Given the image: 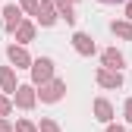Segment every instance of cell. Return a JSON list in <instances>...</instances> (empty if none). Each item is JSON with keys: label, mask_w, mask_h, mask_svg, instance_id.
<instances>
[{"label": "cell", "mask_w": 132, "mask_h": 132, "mask_svg": "<svg viewBox=\"0 0 132 132\" xmlns=\"http://www.w3.org/2000/svg\"><path fill=\"white\" fill-rule=\"evenodd\" d=\"M35 79H38V82L51 79V60H38V63H35Z\"/></svg>", "instance_id": "cell-1"}, {"label": "cell", "mask_w": 132, "mask_h": 132, "mask_svg": "<svg viewBox=\"0 0 132 132\" xmlns=\"http://www.w3.org/2000/svg\"><path fill=\"white\" fill-rule=\"evenodd\" d=\"M76 47H79V54H91L94 51V44L88 41V35H76Z\"/></svg>", "instance_id": "cell-2"}, {"label": "cell", "mask_w": 132, "mask_h": 132, "mask_svg": "<svg viewBox=\"0 0 132 132\" xmlns=\"http://www.w3.org/2000/svg\"><path fill=\"white\" fill-rule=\"evenodd\" d=\"M60 91H63V85H60V82H54V85L44 91V101H57V97H60Z\"/></svg>", "instance_id": "cell-3"}, {"label": "cell", "mask_w": 132, "mask_h": 132, "mask_svg": "<svg viewBox=\"0 0 132 132\" xmlns=\"http://www.w3.org/2000/svg\"><path fill=\"white\" fill-rule=\"evenodd\" d=\"M104 63H107V66H113V69H117V66L123 63V57H120L117 51H107V54H104Z\"/></svg>", "instance_id": "cell-4"}, {"label": "cell", "mask_w": 132, "mask_h": 132, "mask_svg": "<svg viewBox=\"0 0 132 132\" xmlns=\"http://www.w3.org/2000/svg\"><path fill=\"white\" fill-rule=\"evenodd\" d=\"M101 85H110V88L120 85V72H117V76H113V72H101Z\"/></svg>", "instance_id": "cell-5"}, {"label": "cell", "mask_w": 132, "mask_h": 132, "mask_svg": "<svg viewBox=\"0 0 132 132\" xmlns=\"http://www.w3.org/2000/svg\"><path fill=\"white\" fill-rule=\"evenodd\" d=\"M10 60H13V63H19V66H25V63H28V57H25L22 51H16V47H10Z\"/></svg>", "instance_id": "cell-6"}, {"label": "cell", "mask_w": 132, "mask_h": 132, "mask_svg": "<svg viewBox=\"0 0 132 132\" xmlns=\"http://www.w3.org/2000/svg\"><path fill=\"white\" fill-rule=\"evenodd\" d=\"M19 104H22V107L31 104V88H19Z\"/></svg>", "instance_id": "cell-7"}, {"label": "cell", "mask_w": 132, "mask_h": 132, "mask_svg": "<svg viewBox=\"0 0 132 132\" xmlns=\"http://www.w3.org/2000/svg\"><path fill=\"white\" fill-rule=\"evenodd\" d=\"M6 16H10V19H6V22H10V28L19 22V10H16V6H6Z\"/></svg>", "instance_id": "cell-8"}, {"label": "cell", "mask_w": 132, "mask_h": 132, "mask_svg": "<svg viewBox=\"0 0 132 132\" xmlns=\"http://www.w3.org/2000/svg\"><path fill=\"white\" fill-rule=\"evenodd\" d=\"M0 82H3L10 91H16V88H13V72H10V69H3V72H0Z\"/></svg>", "instance_id": "cell-9"}, {"label": "cell", "mask_w": 132, "mask_h": 132, "mask_svg": "<svg viewBox=\"0 0 132 132\" xmlns=\"http://www.w3.org/2000/svg\"><path fill=\"white\" fill-rule=\"evenodd\" d=\"M113 31L123 35V38H132V28H129V25H117V22H113Z\"/></svg>", "instance_id": "cell-10"}, {"label": "cell", "mask_w": 132, "mask_h": 132, "mask_svg": "<svg viewBox=\"0 0 132 132\" xmlns=\"http://www.w3.org/2000/svg\"><path fill=\"white\" fill-rule=\"evenodd\" d=\"M97 113H101L97 120H110V107H107L104 101H97Z\"/></svg>", "instance_id": "cell-11"}, {"label": "cell", "mask_w": 132, "mask_h": 132, "mask_svg": "<svg viewBox=\"0 0 132 132\" xmlns=\"http://www.w3.org/2000/svg\"><path fill=\"white\" fill-rule=\"evenodd\" d=\"M19 38H22V41H28V38H31V28H28V25H22V28H19Z\"/></svg>", "instance_id": "cell-12"}, {"label": "cell", "mask_w": 132, "mask_h": 132, "mask_svg": "<svg viewBox=\"0 0 132 132\" xmlns=\"http://www.w3.org/2000/svg\"><path fill=\"white\" fill-rule=\"evenodd\" d=\"M19 132H35V129H31L28 123H19Z\"/></svg>", "instance_id": "cell-13"}, {"label": "cell", "mask_w": 132, "mask_h": 132, "mask_svg": "<svg viewBox=\"0 0 132 132\" xmlns=\"http://www.w3.org/2000/svg\"><path fill=\"white\" fill-rule=\"evenodd\" d=\"M44 132H57V129H54V126H51V123H44Z\"/></svg>", "instance_id": "cell-14"}, {"label": "cell", "mask_w": 132, "mask_h": 132, "mask_svg": "<svg viewBox=\"0 0 132 132\" xmlns=\"http://www.w3.org/2000/svg\"><path fill=\"white\" fill-rule=\"evenodd\" d=\"M126 113H129V120H132V101H129V104H126Z\"/></svg>", "instance_id": "cell-15"}, {"label": "cell", "mask_w": 132, "mask_h": 132, "mask_svg": "<svg viewBox=\"0 0 132 132\" xmlns=\"http://www.w3.org/2000/svg\"><path fill=\"white\" fill-rule=\"evenodd\" d=\"M0 113H6V101H0Z\"/></svg>", "instance_id": "cell-16"}, {"label": "cell", "mask_w": 132, "mask_h": 132, "mask_svg": "<svg viewBox=\"0 0 132 132\" xmlns=\"http://www.w3.org/2000/svg\"><path fill=\"white\" fill-rule=\"evenodd\" d=\"M0 132H10V126H6V123H0Z\"/></svg>", "instance_id": "cell-17"}, {"label": "cell", "mask_w": 132, "mask_h": 132, "mask_svg": "<svg viewBox=\"0 0 132 132\" xmlns=\"http://www.w3.org/2000/svg\"><path fill=\"white\" fill-rule=\"evenodd\" d=\"M101 3H120V0H101Z\"/></svg>", "instance_id": "cell-18"}, {"label": "cell", "mask_w": 132, "mask_h": 132, "mask_svg": "<svg viewBox=\"0 0 132 132\" xmlns=\"http://www.w3.org/2000/svg\"><path fill=\"white\" fill-rule=\"evenodd\" d=\"M107 132H123V129H107Z\"/></svg>", "instance_id": "cell-19"}]
</instances>
